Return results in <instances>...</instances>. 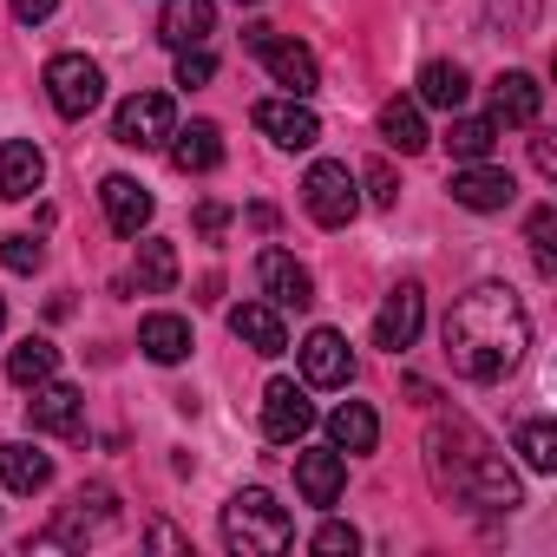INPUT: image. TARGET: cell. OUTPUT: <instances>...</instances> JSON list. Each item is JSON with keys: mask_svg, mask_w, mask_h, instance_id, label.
<instances>
[{"mask_svg": "<svg viewBox=\"0 0 557 557\" xmlns=\"http://www.w3.org/2000/svg\"><path fill=\"white\" fill-rule=\"evenodd\" d=\"M40 184H47V151H40L34 138H8V145H0V197L21 203V197H34Z\"/></svg>", "mask_w": 557, "mask_h": 557, "instance_id": "obj_15", "label": "cell"}, {"mask_svg": "<svg viewBox=\"0 0 557 557\" xmlns=\"http://www.w3.org/2000/svg\"><path fill=\"white\" fill-rule=\"evenodd\" d=\"M453 203H466V210H505L511 197H518V184H511V171H498V164H466V171H453Z\"/></svg>", "mask_w": 557, "mask_h": 557, "instance_id": "obj_13", "label": "cell"}, {"mask_svg": "<svg viewBox=\"0 0 557 557\" xmlns=\"http://www.w3.org/2000/svg\"><path fill=\"white\" fill-rule=\"evenodd\" d=\"M223 544H230L236 557H275V550L296 544V518L275 505L262 485H249V492H236V498L223 505Z\"/></svg>", "mask_w": 557, "mask_h": 557, "instance_id": "obj_2", "label": "cell"}, {"mask_svg": "<svg viewBox=\"0 0 557 557\" xmlns=\"http://www.w3.org/2000/svg\"><path fill=\"white\" fill-rule=\"evenodd\" d=\"M27 420H34V433H60V440H73V433L86 426V394L66 387V381H40L34 400H27Z\"/></svg>", "mask_w": 557, "mask_h": 557, "instance_id": "obj_9", "label": "cell"}, {"mask_svg": "<svg viewBox=\"0 0 557 557\" xmlns=\"http://www.w3.org/2000/svg\"><path fill=\"white\" fill-rule=\"evenodd\" d=\"M0 329H8V302H0Z\"/></svg>", "mask_w": 557, "mask_h": 557, "instance_id": "obj_40", "label": "cell"}, {"mask_svg": "<svg viewBox=\"0 0 557 557\" xmlns=\"http://www.w3.org/2000/svg\"><path fill=\"white\" fill-rule=\"evenodd\" d=\"M138 348L171 368V361L190 355V322H184V315H145V322H138Z\"/></svg>", "mask_w": 557, "mask_h": 557, "instance_id": "obj_25", "label": "cell"}, {"mask_svg": "<svg viewBox=\"0 0 557 557\" xmlns=\"http://www.w3.org/2000/svg\"><path fill=\"white\" fill-rule=\"evenodd\" d=\"M223 223H230V210H223V203H197V230H203V236H216Z\"/></svg>", "mask_w": 557, "mask_h": 557, "instance_id": "obj_38", "label": "cell"}, {"mask_svg": "<svg viewBox=\"0 0 557 557\" xmlns=\"http://www.w3.org/2000/svg\"><path fill=\"white\" fill-rule=\"evenodd\" d=\"M492 145H498V119H453V132H446V151H453L459 164L492 158Z\"/></svg>", "mask_w": 557, "mask_h": 557, "instance_id": "obj_29", "label": "cell"}, {"mask_svg": "<svg viewBox=\"0 0 557 557\" xmlns=\"http://www.w3.org/2000/svg\"><path fill=\"white\" fill-rule=\"evenodd\" d=\"M309 426H315V407H309V394H302L296 381H269V387H262V433H269L275 446H296Z\"/></svg>", "mask_w": 557, "mask_h": 557, "instance_id": "obj_8", "label": "cell"}, {"mask_svg": "<svg viewBox=\"0 0 557 557\" xmlns=\"http://www.w3.org/2000/svg\"><path fill=\"white\" fill-rule=\"evenodd\" d=\"M40 79H47V99H53L60 119H86V112L106 99V73H99L86 53H53Z\"/></svg>", "mask_w": 557, "mask_h": 557, "instance_id": "obj_3", "label": "cell"}, {"mask_svg": "<svg viewBox=\"0 0 557 557\" xmlns=\"http://www.w3.org/2000/svg\"><path fill=\"white\" fill-rule=\"evenodd\" d=\"M151 544H158V550H184V537H177L171 524H151Z\"/></svg>", "mask_w": 557, "mask_h": 557, "instance_id": "obj_39", "label": "cell"}, {"mask_svg": "<svg viewBox=\"0 0 557 557\" xmlns=\"http://www.w3.org/2000/svg\"><path fill=\"white\" fill-rule=\"evenodd\" d=\"M236 8H256V0H236Z\"/></svg>", "mask_w": 557, "mask_h": 557, "instance_id": "obj_41", "label": "cell"}, {"mask_svg": "<svg viewBox=\"0 0 557 557\" xmlns=\"http://www.w3.org/2000/svg\"><path fill=\"white\" fill-rule=\"evenodd\" d=\"M329 440H335V453H374V446H381L374 407H368V400H342V407L329 413Z\"/></svg>", "mask_w": 557, "mask_h": 557, "instance_id": "obj_23", "label": "cell"}, {"mask_svg": "<svg viewBox=\"0 0 557 557\" xmlns=\"http://www.w3.org/2000/svg\"><path fill=\"white\" fill-rule=\"evenodd\" d=\"M256 132L275 138V145H289V151H309L322 138V119L302 106V99H262L256 106Z\"/></svg>", "mask_w": 557, "mask_h": 557, "instance_id": "obj_11", "label": "cell"}, {"mask_svg": "<svg viewBox=\"0 0 557 557\" xmlns=\"http://www.w3.org/2000/svg\"><path fill=\"white\" fill-rule=\"evenodd\" d=\"M302 203H309V216H315L322 230H348L355 210H361V197H355V171L335 164V158L309 164V177H302Z\"/></svg>", "mask_w": 557, "mask_h": 557, "instance_id": "obj_4", "label": "cell"}, {"mask_svg": "<svg viewBox=\"0 0 557 557\" xmlns=\"http://www.w3.org/2000/svg\"><path fill=\"white\" fill-rule=\"evenodd\" d=\"M368 197H374V203H381V210H394V203H400V184H394V171H387V164H381V158H374V164H368Z\"/></svg>", "mask_w": 557, "mask_h": 557, "instance_id": "obj_35", "label": "cell"}, {"mask_svg": "<svg viewBox=\"0 0 557 557\" xmlns=\"http://www.w3.org/2000/svg\"><path fill=\"white\" fill-rule=\"evenodd\" d=\"M256 53H262V66H269V79H275V86H289V99H309V92L322 86L315 53H309V47H296V40H275V34H269Z\"/></svg>", "mask_w": 557, "mask_h": 557, "instance_id": "obj_12", "label": "cell"}, {"mask_svg": "<svg viewBox=\"0 0 557 557\" xmlns=\"http://www.w3.org/2000/svg\"><path fill=\"white\" fill-rule=\"evenodd\" d=\"M210 73H216V60H210L203 47H184V53H177V86H203Z\"/></svg>", "mask_w": 557, "mask_h": 557, "instance_id": "obj_33", "label": "cell"}, {"mask_svg": "<svg viewBox=\"0 0 557 557\" xmlns=\"http://www.w3.org/2000/svg\"><path fill=\"white\" fill-rule=\"evenodd\" d=\"M531 164H537L544 177H557V145H550V138H531Z\"/></svg>", "mask_w": 557, "mask_h": 557, "instance_id": "obj_37", "label": "cell"}, {"mask_svg": "<svg viewBox=\"0 0 557 557\" xmlns=\"http://www.w3.org/2000/svg\"><path fill=\"white\" fill-rule=\"evenodd\" d=\"M518 453H524L531 472H550V466H557V426H550V420H524V426H518Z\"/></svg>", "mask_w": 557, "mask_h": 557, "instance_id": "obj_30", "label": "cell"}, {"mask_svg": "<svg viewBox=\"0 0 557 557\" xmlns=\"http://www.w3.org/2000/svg\"><path fill=\"white\" fill-rule=\"evenodd\" d=\"M0 485L8 492H47L53 485V459L40 446H27V440H8L0 446Z\"/></svg>", "mask_w": 557, "mask_h": 557, "instance_id": "obj_22", "label": "cell"}, {"mask_svg": "<svg viewBox=\"0 0 557 557\" xmlns=\"http://www.w3.org/2000/svg\"><path fill=\"white\" fill-rule=\"evenodd\" d=\"M230 335L243 348H256V355H283L289 348V329H283V315H275V302H236L230 309Z\"/></svg>", "mask_w": 557, "mask_h": 557, "instance_id": "obj_18", "label": "cell"}, {"mask_svg": "<svg viewBox=\"0 0 557 557\" xmlns=\"http://www.w3.org/2000/svg\"><path fill=\"white\" fill-rule=\"evenodd\" d=\"M112 518H119V498H112L106 485H79V492H73V505H66V518H60L40 544H79V537H99Z\"/></svg>", "mask_w": 557, "mask_h": 557, "instance_id": "obj_10", "label": "cell"}, {"mask_svg": "<svg viewBox=\"0 0 557 557\" xmlns=\"http://www.w3.org/2000/svg\"><path fill=\"white\" fill-rule=\"evenodd\" d=\"M524 236H531V262H537V275H557V243H550V236H557V210H550V203L531 210V230H524Z\"/></svg>", "mask_w": 557, "mask_h": 557, "instance_id": "obj_31", "label": "cell"}, {"mask_svg": "<svg viewBox=\"0 0 557 557\" xmlns=\"http://www.w3.org/2000/svg\"><path fill=\"white\" fill-rule=\"evenodd\" d=\"M60 8V0H14V21H27V27H40L47 14Z\"/></svg>", "mask_w": 557, "mask_h": 557, "instance_id": "obj_36", "label": "cell"}, {"mask_svg": "<svg viewBox=\"0 0 557 557\" xmlns=\"http://www.w3.org/2000/svg\"><path fill=\"white\" fill-rule=\"evenodd\" d=\"M466 66L459 60H426L420 66V106H433V112H459L466 106Z\"/></svg>", "mask_w": 557, "mask_h": 557, "instance_id": "obj_24", "label": "cell"}, {"mask_svg": "<svg viewBox=\"0 0 557 557\" xmlns=\"http://www.w3.org/2000/svg\"><path fill=\"white\" fill-rule=\"evenodd\" d=\"M138 289L145 296H171L177 289V249L164 236H145L138 243Z\"/></svg>", "mask_w": 557, "mask_h": 557, "instance_id": "obj_26", "label": "cell"}, {"mask_svg": "<svg viewBox=\"0 0 557 557\" xmlns=\"http://www.w3.org/2000/svg\"><path fill=\"white\" fill-rule=\"evenodd\" d=\"M315 550H322V557H342V550H361V531H355V524H322V531H315Z\"/></svg>", "mask_w": 557, "mask_h": 557, "instance_id": "obj_34", "label": "cell"}, {"mask_svg": "<svg viewBox=\"0 0 557 557\" xmlns=\"http://www.w3.org/2000/svg\"><path fill=\"white\" fill-rule=\"evenodd\" d=\"M440 342H446L453 374H466V381L485 387V381H505V374L524 361V348H531V315H524L518 289H505V283H479L472 296L453 302Z\"/></svg>", "mask_w": 557, "mask_h": 557, "instance_id": "obj_1", "label": "cell"}, {"mask_svg": "<svg viewBox=\"0 0 557 557\" xmlns=\"http://www.w3.org/2000/svg\"><path fill=\"white\" fill-rule=\"evenodd\" d=\"M381 138L394 145V151H426V119H420V106L413 99H387L381 106Z\"/></svg>", "mask_w": 557, "mask_h": 557, "instance_id": "obj_27", "label": "cell"}, {"mask_svg": "<svg viewBox=\"0 0 557 557\" xmlns=\"http://www.w3.org/2000/svg\"><path fill=\"white\" fill-rule=\"evenodd\" d=\"M537 112H544V92H537L531 73H498L492 79V119L498 125H537Z\"/></svg>", "mask_w": 557, "mask_h": 557, "instance_id": "obj_20", "label": "cell"}, {"mask_svg": "<svg viewBox=\"0 0 557 557\" xmlns=\"http://www.w3.org/2000/svg\"><path fill=\"white\" fill-rule=\"evenodd\" d=\"M342 485H348V453L322 446V453H302V459H296V492H302V505H335Z\"/></svg>", "mask_w": 557, "mask_h": 557, "instance_id": "obj_17", "label": "cell"}, {"mask_svg": "<svg viewBox=\"0 0 557 557\" xmlns=\"http://www.w3.org/2000/svg\"><path fill=\"white\" fill-rule=\"evenodd\" d=\"M99 203H106V223H112L119 236H138V230L151 223V190H145L138 177H125V171H112V177L99 184Z\"/></svg>", "mask_w": 557, "mask_h": 557, "instance_id": "obj_16", "label": "cell"}, {"mask_svg": "<svg viewBox=\"0 0 557 557\" xmlns=\"http://www.w3.org/2000/svg\"><path fill=\"white\" fill-rule=\"evenodd\" d=\"M256 283H262V296H269L275 309H309V302H315V275H309L289 249H262V256H256Z\"/></svg>", "mask_w": 557, "mask_h": 557, "instance_id": "obj_7", "label": "cell"}, {"mask_svg": "<svg viewBox=\"0 0 557 557\" xmlns=\"http://www.w3.org/2000/svg\"><path fill=\"white\" fill-rule=\"evenodd\" d=\"M171 132H177V106H171L164 92H132V99L119 106V119H112V138H119V145H132V151L164 145Z\"/></svg>", "mask_w": 557, "mask_h": 557, "instance_id": "obj_5", "label": "cell"}, {"mask_svg": "<svg viewBox=\"0 0 557 557\" xmlns=\"http://www.w3.org/2000/svg\"><path fill=\"white\" fill-rule=\"evenodd\" d=\"M53 368H60V348H53L47 335H27V342L8 355V381H14V387H40V381H53Z\"/></svg>", "mask_w": 557, "mask_h": 557, "instance_id": "obj_28", "label": "cell"}, {"mask_svg": "<svg viewBox=\"0 0 557 557\" xmlns=\"http://www.w3.org/2000/svg\"><path fill=\"white\" fill-rule=\"evenodd\" d=\"M210 27H216V8L210 0H164V14H158V40L164 47H203L210 40Z\"/></svg>", "mask_w": 557, "mask_h": 557, "instance_id": "obj_19", "label": "cell"}, {"mask_svg": "<svg viewBox=\"0 0 557 557\" xmlns=\"http://www.w3.org/2000/svg\"><path fill=\"white\" fill-rule=\"evenodd\" d=\"M171 164H177L184 177L216 171V164H223V132H216L210 119H197L190 132H171Z\"/></svg>", "mask_w": 557, "mask_h": 557, "instance_id": "obj_21", "label": "cell"}, {"mask_svg": "<svg viewBox=\"0 0 557 557\" xmlns=\"http://www.w3.org/2000/svg\"><path fill=\"white\" fill-rule=\"evenodd\" d=\"M420 329H426V289L420 283H394L387 302H381V315H374V348L400 355V348L420 342Z\"/></svg>", "mask_w": 557, "mask_h": 557, "instance_id": "obj_6", "label": "cell"}, {"mask_svg": "<svg viewBox=\"0 0 557 557\" xmlns=\"http://www.w3.org/2000/svg\"><path fill=\"white\" fill-rule=\"evenodd\" d=\"M0 262H8L14 275H34V269L47 262V249H40L34 236H8V243H0Z\"/></svg>", "mask_w": 557, "mask_h": 557, "instance_id": "obj_32", "label": "cell"}, {"mask_svg": "<svg viewBox=\"0 0 557 557\" xmlns=\"http://www.w3.org/2000/svg\"><path fill=\"white\" fill-rule=\"evenodd\" d=\"M302 381L309 387H348L355 381V355H348V342L335 329H315L302 342Z\"/></svg>", "mask_w": 557, "mask_h": 557, "instance_id": "obj_14", "label": "cell"}]
</instances>
